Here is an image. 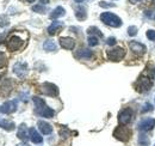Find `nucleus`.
I'll return each mask as SVG.
<instances>
[{"label":"nucleus","instance_id":"f257e3e1","mask_svg":"<svg viewBox=\"0 0 155 146\" xmlns=\"http://www.w3.org/2000/svg\"><path fill=\"white\" fill-rule=\"evenodd\" d=\"M100 20L109 25V26H112V28H119L122 25V19L119 18L118 16H116L115 13H111V12H104L100 15Z\"/></svg>","mask_w":155,"mask_h":146},{"label":"nucleus","instance_id":"f03ea898","mask_svg":"<svg viewBox=\"0 0 155 146\" xmlns=\"http://www.w3.org/2000/svg\"><path fill=\"white\" fill-rule=\"evenodd\" d=\"M131 135V130L128 127H118L114 132V137L120 141H128Z\"/></svg>","mask_w":155,"mask_h":146},{"label":"nucleus","instance_id":"7ed1b4c3","mask_svg":"<svg viewBox=\"0 0 155 146\" xmlns=\"http://www.w3.org/2000/svg\"><path fill=\"white\" fill-rule=\"evenodd\" d=\"M21 46H23V40L17 35H12L7 41V48L12 52H16V50L20 49Z\"/></svg>","mask_w":155,"mask_h":146},{"label":"nucleus","instance_id":"20e7f679","mask_svg":"<svg viewBox=\"0 0 155 146\" xmlns=\"http://www.w3.org/2000/svg\"><path fill=\"white\" fill-rule=\"evenodd\" d=\"M124 55H125V50L122 47H117V48H114L107 52V57L111 61H119L124 57Z\"/></svg>","mask_w":155,"mask_h":146},{"label":"nucleus","instance_id":"39448f33","mask_svg":"<svg viewBox=\"0 0 155 146\" xmlns=\"http://www.w3.org/2000/svg\"><path fill=\"white\" fill-rule=\"evenodd\" d=\"M131 117H133V110L130 109V108H125V109H123L119 113L118 121H119L120 125L124 126V125H128L131 121Z\"/></svg>","mask_w":155,"mask_h":146},{"label":"nucleus","instance_id":"423d86ee","mask_svg":"<svg viewBox=\"0 0 155 146\" xmlns=\"http://www.w3.org/2000/svg\"><path fill=\"white\" fill-rule=\"evenodd\" d=\"M42 92L47 96H58V89L55 84H51V83H44L42 84L41 86Z\"/></svg>","mask_w":155,"mask_h":146},{"label":"nucleus","instance_id":"0eeeda50","mask_svg":"<svg viewBox=\"0 0 155 146\" xmlns=\"http://www.w3.org/2000/svg\"><path fill=\"white\" fill-rule=\"evenodd\" d=\"M13 72L17 77L24 78L28 74V65L25 62H17L13 66Z\"/></svg>","mask_w":155,"mask_h":146},{"label":"nucleus","instance_id":"6e6552de","mask_svg":"<svg viewBox=\"0 0 155 146\" xmlns=\"http://www.w3.org/2000/svg\"><path fill=\"white\" fill-rule=\"evenodd\" d=\"M155 127V119H146L138 123V129L141 132H147Z\"/></svg>","mask_w":155,"mask_h":146},{"label":"nucleus","instance_id":"1a4fd4ad","mask_svg":"<svg viewBox=\"0 0 155 146\" xmlns=\"http://www.w3.org/2000/svg\"><path fill=\"white\" fill-rule=\"evenodd\" d=\"M16 109H17V103L15 101H8V102H5L0 107V113H2V114H11Z\"/></svg>","mask_w":155,"mask_h":146},{"label":"nucleus","instance_id":"9d476101","mask_svg":"<svg viewBox=\"0 0 155 146\" xmlns=\"http://www.w3.org/2000/svg\"><path fill=\"white\" fill-rule=\"evenodd\" d=\"M60 46L64 49H73L74 46H75V41L72 38V37H61L60 38Z\"/></svg>","mask_w":155,"mask_h":146},{"label":"nucleus","instance_id":"9b49d317","mask_svg":"<svg viewBox=\"0 0 155 146\" xmlns=\"http://www.w3.org/2000/svg\"><path fill=\"white\" fill-rule=\"evenodd\" d=\"M130 49L136 53V54H140L142 55L144 52H146V47L142 44V43H140V42H136V41H133V42H130Z\"/></svg>","mask_w":155,"mask_h":146},{"label":"nucleus","instance_id":"f8f14e48","mask_svg":"<svg viewBox=\"0 0 155 146\" xmlns=\"http://www.w3.org/2000/svg\"><path fill=\"white\" fill-rule=\"evenodd\" d=\"M36 113L38 114L39 116H42V117H47V119H50V117H53L54 116V110L51 109V108H49L48 106H44L43 108H41V109L36 110Z\"/></svg>","mask_w":155,"mask_h":146},{"label":"nucleus","instance_id":"ddd939ff","mask_svg":"<svg viewBox=\"0 0 155 146\" xmlns=\"http://www.w3.org/2000/svg\"><path fill=\"white\" fill-rule=\"evenodd\" d=\"M62 28H63V23L60 22V20H55V22H53V23L48 26V34H49V35H55L58 30L62 29Z\"/></svg>","mask_w":155,"mask_h":146},{"label":"nucleus","instance_id":"4468645a","mask_svg":"<svg viewBox=\"0 0 155 146\" xmlns=\"http://www.w3.org/2000/svg\"><path fill=\"white\" fill-rule=\"evenodd\" d=\"M29 133H30V140H31L34 144H41V143L43 141V138L41 137V134H39L35 128H30Z\"/></svg>","mask_w":155,"mask_h":146},{"label":"nucleus","instance_id":"2eb2a0df","mask_svg":"<svg viewBox=\"0 0 155 146\" xmlns=\"http://www.w3.org/2000/svg\"><path fill=\"white\" fill-rule=\"evenodd\" d=\"M38 128L39 130L42 132V134H50L51 132H53V127H51V125L50 123H48V122H45V121H38Z\"/></svg>","mask_w":155,"mask_h":146},{"label":"nucleus","instance_id":"dca6fc26","mask_svg":"<svg viewBox=\"0 0 155 146\" xmlns=\"http://www.w3.org/2000/svg\"><path fill=\"white\" fill-rule=\"evenodd\" d=\"M138 90H141V91H148L150 88H152V82H150V79H148V78H142V79H140V82H138Z\"/></svg>","mask_w":155,"mask_h":146},{"label":"nucleus","instance_id":"f3484780","mask_svg":"<svg viewBox=\"0 0 155 146\" xmlns=\"http://www.w3.org/2000/svg\"><path fill=\"white\" fill-rule=\"evenodd\" d=\"M75 56L78 59H90L92 56V50H90L87 48H81L75 53Z\"/></svg>","mask_w":155,"mask_h":146},{"label":"nucleus","instance_id":"a211bd4d","mask_svg":"<svg viewBox=\"0 0 155 146\" xmlns=\"http://www.w3.org/2000/svg\"><path fill=\"white\" fill-rule=\"evenodd\" d=\"M66 15V10L61 6H58L56 9L53 10V12L50 13V19H58L60 17H63Z\"/></svg>","mask_w":155,"mask_h":146},{"label":"nucleus","instance_id":"6ab92c4d","mask_svg":"<svg viewBox=\"0 0 155 146\" xmlns=\"http://www.w3.org/2000/svg\"><path fill=\"white\" fill-rule=\"evenodd\" d=\"M17 137L19 138L20 140H23V141H25L26 139H28V137H29V134H28V128L25 125H20L19 127H18V132H17Z\"/></svg>","mask_w":155,"mask_h":146},{"label":"nucleus","instance_id":"aec40b11","mask_svg":"<svg viewBox=\"0 0 155 146\" xmlns=\"http://www.w3.org/2000/svg\"><path fill=\"white\" fill-rule=\"evenodd\" d=\"M75 17H77L79 20H84L87 17V12H86V9L84 6H78L75 9Z\"/></svg>","mask_w":155,"mask_h":146},{"label":"nucleus","instance_id":"412c9836","mask_svg":"<svg viewBox=\"0 0 155 146\" xmlns=\"http://www.w3.org/2000/svg\"><path fill=\"white\" fill-rule=\"evenodd\" d=\"M0 127L5 130H13L16 128V125H15V122L7 121L5 119H0Z\"/></svg>","mask_w":155,"mask_h":146},{"label":"nucleus","instance_id":"4be33fe9","mask_svg":"<svg viewBox=\"0 0 155 146\" xmlns=\"http://www.w3.org/2000/svg\"><path fill=\"white\" fill-rule=\"evenodd\" d=\"M43 48H44L45 52H55V50L58 49L55 42L51 41V40H47V41L43 43Z\"/></svg>","mask_w":155,"mask_h":146},{"label":"nucleus","instance_id":"5701e85b","mask_svg":"<svg viewBox=\"0 0 155 146\" xmlns=\"http://www.w3.org/2000/svg\"><path fill=\"white\" fill-rule=\"evenodd\" d=\"M138 144L141 146H148L149 145V138L147 137V134L141 133L138 137Z\"/></svg>","mask_w":155,"mask_h":146},{"label":"nucleus","instance_id":"b1692460","mask_svg":"<svg viewBox=\"0 0 155 146\" xmlns=\"http://www.w3.org/2000/svg\"><path fill=\"white\" fill-rule=\"evenodd\" d=\"M87 33H88L90 36L97 35V36H99V37H103V34L100 33V30L98 29L97 26H91V28H88V29H87Z\"/></svg>","mask_w":155,"mask_h":146},{"label":"nucleus","instance_id":"393cba45","mask_svg":"<svg viewBox=\"0 0 155 146\" xmlns=\"http://www.w3.org/2000/svg\"><path fill=\"white\" fill-rule=\"evenodd\" d=\"M10 24V19L6 15H0V28H6Z\"/></svg>","mask_w":155,"mask_h":146},{"label":"nucleus","instance_id":"a878e982","mask_svg":"<svg viewBox=\"0 0 155 146\" xmlns=\"http://www.w3.org/2000/svg\"><path fill=\"white\" fill-rule=\"evenodd\" d=\"M87 42H88V44L91 47H96V46H98V43H99V40H98L97 36H88Z\"/></svg>","mask_w":155,"mask_h":146},{"label":"nucleus","instance_id":"bb28decb","mask_svg":"<svg viewBox=\"0 0 155 146\" xmlns=\"http://www.w3.org/2000/svg\"><path fill=\"white\" fill-rule=\"evenodd\" d=\"M32 11L37 12V13H44L45 12V7L43 5H35V6H32Z\"/></svg>","mask_w":155,"mask_h":146},{"label":"nucleus","instance_id":"cd10ccee","mask_svg":"<svg viewBox=\"0 0 155 146\" xmlns=\"http://www.w3.org/2000/svg\"><path fill=\"white\" fill-rule=\"evenodd\" d=\"M128 34L130 35V36H136L137 35V28L136 26H129L128 28Z\"/></svg>","mask_w":155,"mask_h":146},{"label":"nucleus","instance_id":"c85d7f7f","mask_svg":"<svg viewBox=\"0 0 155 146\" xmlns=\"http://www.w3.org/2000/svg\"><path fill=\"white\" fill-rule=\"evenodd\" d=\"M147 37L150 40V41H155V30H148L147 31Z\"/></svg>","mask_w":155,"mask_h":146},{"label":"nucleus","instance_id":"c756f323","mask_svg":"<svg viewBox=\"0 0 155 146\" xmlns=\"http://www.w3.org/2000/svg\"><path fill=\"white\" fill-rule=\"evenodd\" d=\"M152 110H153V106L150 103H146L144 107H143V109L141 110V111L142 113H147V111H152Z\"/></svg>","mask_w":155,"mask_h":146},{"label":"nucleus","instance_id":"7c9ffc66","mask_svg":"<svg viewBox=\"0 0 155 146\" xmlns=\"http://www.w3.org/2000/svg\"><path fill=\"white\" fill-rule=\"evenodd\" d=\"M5 65H6V57H5L4 53H1V52H0V68H1V67H4Z\"/></svg>","mask_w":155,"mask_h":146},{"label":"nucleus","instance_id":"2f4dec72","mask_svg":"<svg viewBox=\"0 0 155 146\" xmlns=\"http://www.w3.org/2000/svg\"><path fill=\"white\" fill-rule=\"evenodd\" d=\"M99 6L107 9V7H115V4H107L106 1H100V2H99Z\"/></svg>","mask_w":155,"mask_h":146},{"label":"nucleus","instance_id":"473e14b6","mask_svg":"<svg viewBox=\"0 0 155 146\" xmlns=\"http://www.w3.org/2000/svg\"><path fill=\"white\" fill-rule=\"evenodd\" d=\"M60 135L62 138H67L69 135V130L68 129H62V130H60Z\"/></svg>","mask_w":155,"mask_h":146},{"label":"nucleus","instance_id":"72a5a7b5","mask_svg":"<svg viewBox=\"0 0 155 146\" xmlns=\"http://www.w3.org/2000/svg\"><path fill=\"white\" fill-rule=\"evenodd\" d=\"M106 43L109 46H114V44H116V38L115 37H109L107 41H106Z\"/></svg>","mask_w":155,"mask_h":146},{"label":"nucleus","instance_id":"f704fd0d","mask_svg":"<svg viewBox=\"0 0 155 146\" xmlns=\"http://www.w3.org/2000/svg\"><path fill=\"white\" fill-rule=\"evenodd\" d=\"M5 36H6V34H0V43L4 41V38H5Z\"/></svg>","mask_w":155,"mask_h":146},{"label":"nucleus","instance_id":"c9c22d12","mask_svg":"<svg viewBox=\"0 0 155 146\" xmlns=\"http://www.w3.org/2000/svg\"><path fill=\"white\" fill-rule=\"evenodd\" d=\"M39 1H41V5H45L49 2V0H39Z\"/></svg>","mask_w":155,"mask_h":146},{"label":"nucleus","instance_id":"e433bc0d","mask_svg":"<svg viewBox=\"0 0 155 146\" xmlns=\"http://www.w3.org/2000/svg\"><path fill=\"white\" fill-rule=\"evenodd\" d=\"M17 146H29L26 143H21V144H19V145H17Z\"/></svg>","mask_w":155,"mask_h":146},{"label":"nucleus","instance_id":"4c0bfd02","mask_svg":"<svg viewBox=\"0 0 155 146\" xmlns=\"http://www.w3.org/2000/svg\"><path fill=\"white\" fill-rule=\"evenodd\" d=\"M74 1H75V2H79V4H80V2H82L84 0H74Z\"/></svg>","mask_w":155,"mask_h":146},{"label":"nucleus","instance_id":"58836bf2","mask_svg":"<svg viewBox=\"0 0 155 146\" xmlns=\"http://www.w3.org/2000/svg\"><path fill=\"white\" fill-rule=\"evenodd\" d=\"M131 2H137V1H141V0H130Z\"/></svg>","mask_w":155,"mask_h":146},{"label":"nucleus","instance_id":"ea45409f","mask_svg":"<svg viewBox=\"0 0 155 146\" xmlns=\"http://www.w3.org/2000/svg\"><path fill=\"white\" fill-rule=\"evenodd\" d=\"M26 1H28V2H34L35 0H26Z\"/></svg>","mask_w":155,"mask_h":146},{"label":"nucleus","instance_id":"a19ab883","mask_svg":"<svg viewBox=\"0 0 155 146\" xmlns=\"http://www.w3.org/2000/svg\"><path fill=\"white\" fill-rule=\"evenodd\" d=\"M154 4H155V0H154Z\"/></svg>","mask_w":155,"mask_h":146},{"label":"nucleus","instance_id":"79ce46f5","mask_svg":"<svg viewBox=\"0 0 155 146\" xmlns=\"http://www.w3.org/2000/svg\"><path fill=\"white\" fill-rule=\"evenodd\" d=\"M154 146H155V145H154Z\"/></svg>","mask_w":155,"mask_h":146}]
</instances>
